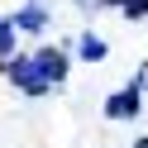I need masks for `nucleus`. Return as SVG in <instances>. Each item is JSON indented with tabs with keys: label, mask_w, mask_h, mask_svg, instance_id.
Wrapping results in <instances>:
<instances>
[{
	"label": "nucleus",
	"mask_w": 148,
	"mask_h": 148,
	"mask_svg": "<svg viewBox=\"0 0 148 148\" xmlns=\"http://www.w3.org/2000/svg\"><path fill=\"white\" fill-rule=\"evenodd\" d=\"M10 29L14 34H43L48 29V5H43V0H24L19 10L10 14Z\"/></svg>",
	"instance_id": "3"
},
{
	"label": "nucleus",
	"mask_w": 148,
	"mask_h": 148,
	"mask_svg": "<svg viewBox=\"0 0 148 148\" xmlns=\"http://www.w3.org/2000/svg\"><path fill=\"white\" fill-rule=\"evenodd\" d=\"M129 91H138V96H143V91H148V72H143V67H138L134 77H129Z\"/></svg>",
	"instance_id": "8"
},
{
	"label": "nucleus",
	"mask_w": 148,
	"mask_h": 148,
	"mask_svg": "<svg viewBox=\"0 0 148 148\" xmlns=\"http://www.w3.org/2000/svg\"><path fill=\"white\" fill-rule=\"evenodd\" d=\"M29 58H34V67H38V77L48 81V91L67 81V48H38V53H29Z\"/></svg>",
	"instance_id": "2"
},
{
	"label": "nucleus",
	"mask_w": 148,
	"mask_h": 148,
	"mask_svg": "<svg viewBox=\"0 0 148 148\" xmlns=\"http://www.w3.org/2000/svg\"><path fill=\"white\" fill-rule=\"evenodd\" d=\"M14 43H19V34L10 29V19H0V72H5V62L14 58Z\"/></svg>",
	"instance_id": "6"
},
{
	"label": "nucleus",
	"mask_w": 148,
	"mask_h": 148,
	"mask_svg": "<svg viewBox=\"0 0 148 148\" xmlns=\"http://www.w3.org/2000/svg\"><path fill=\"white\" fill-rule=\"evenodd\" d=\"M138 110H143V96L138 91H115V96L105 100V119H138Z\"/></svg>",
	"instance_id": "4"
},
{
	"label": "nucleus",
	"mask_w": 148,
	"mask_h": 148,
	"mask_svg": "<svg viewBox=\"0 0 148 148\" xmlns=\"http://www.w3.org/2000/svg\"><path fill=\"white\" fill-rule=\"evenodd\" d=\"M81 58H86V62H105V58H110L105 38H96V34H81Z\"/></svg>",
	"instance_id": "5"
},
{
	"label": "nucleus",
	"mask_w": 148,
	"mask_h": 148,
	"mask_svg": "<svg viewBox=\"0 0 148 148\" xmlns=\"http://www.w3.org/2000/svg\"><path fill=\"white\" fill-rule=\"evenodd\" d=\"M134 148H148V138H138V143H134Z\"/></svg>",
	"instance_id": "11"
},
{
	"label": "nucleus",
	"mask_w": 148,
	"mask_h": 148,
	"mask_svg": "<svg viewBox=\"0 0 148 148\" xmlns=\"http://www.w3.org/2000/svg\"><path fill=\"white\" fill-rule=\"evenodd\" d=\"M5 77H10V86H14V91H24V96H48V81L38 77L34 58H24V53H14V58L5 62Z\"/></svg>",
	"instance_id": "1"
},
{
	"label": "nucleus",
	"mask_w": 148,
	"mask_h": 148,
	"mask_svg": "<svg viewBox=\"0 0 148 148\" xmlns=\"http://www.w3.org/2000/svg\"><path fill=\"white\" fill-rule=\"evenodd\" d=\"M96 5H100V10H124L129 0H96Z\"/></svg>",
	"instance_id": "9"
},
{
	"label": "nucleus",
	"mask_w": 148,
	"mask_h": 148,
	"mask_svg": "<svg viewBox=\"0 0 148 148\" xmlns=\"http://www.w3.org/2000/svg\"><path fill=\"white\" fill-rule=\"evenodd\" d=\"M77 5H86V10H91V5H96V0H77Z\"/></svg>",
	"instance_id": "10"
},
{
	"label": "nucleus",
	"mask_w": 148,
	"mask_h": 148,
	"mask_svg": "<svg viewBox=\"0 0 148 148\" xmlns=\"http://www.w3.org/2000/svg\"><path fill=\"white\" fill-rule=\"evenodd\" d=\"M124 14H129V19H148V0H129Z\"/></svg>",
	"instance_id": "7"
}]
</instances>
